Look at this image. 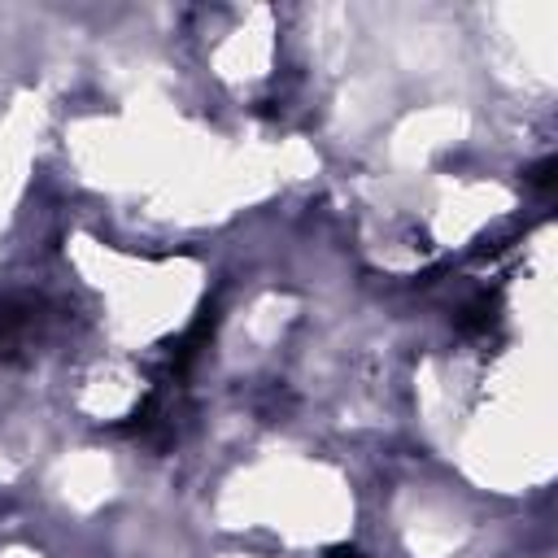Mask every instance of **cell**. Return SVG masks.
I'll return each instance as SVG.
<instances>
[{
    "instance_id": "1",
    "label": "cell",
    "mask_w": 558,
    "mask_h": 558,
    "mask_svg": "<svg viewBox=\"0 0 558 558\" xmlns=\"http://www.w3.org/2000/svg\"><path fill=\"white\" fill-rule=\"evenodd\" d=\"M323 558H362V554H357L353 545H336V549H327Z\"/></svg>"
}]
</instances>
